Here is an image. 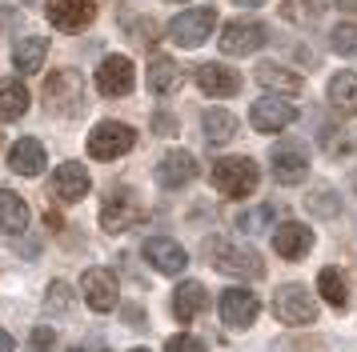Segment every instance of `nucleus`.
<instances>
[{
    "mask_svg": "<svg viewBox=\"0 0 357 352\" xmlns=\"http://www.w3.org/2000/svg\"><path fill=\"white\" fill-rule=\"evenodd\" d=\"M205 253H209L217 272L241 276V280H261V276H265L261 256L253 253V248H245V244H233V240H225V237H213L209 244H205Z\"/></svg>",
    "mask_w": 357,
    "mask_h": 352,
    "instance_id": "nucleus-2",
    "label": "nucleus"
},
{
    "mask_svg": "<svg viewBox=\"0 0 357 352\" xmlns=\"http://www.w3.org/2000/svg\"><path fill=\"white\" fill-rule=\"evenodd\" d=\"M93 189V180H89V168L77 164V160H65L56 173H52V192L61 196V200H84Z\"/></svg>",
    "mask_w": 357,
    "mask_h": 352,
    "instance_id": "nucleus-20",
    "label": "nucleus"
},
{
    "mask_svg": "<svg viewBox=\"0 0 357 352\" xmlns=\"http://www.w3.org/2000/svg\"><path fill=\"white\" fill-rule=\"evenodd\" d=\"M153 128H161V132H173V120H169V116H153Z\"/></svg>",
    "mask_w": 357,
    "mask_h": 352,
    "instance_id": "nucleus-37",
    "label": "nucleus"
},
{
    "mask_svg": "<svg viewBox=\"0 0 357 352\" xmlns=\"http://www.w3.org/2000/svg\"><path fill=\"white\" fill-rule=\"evenodd\" d=\"M29 112V88L20 80H0V120H20Z\"/></svg>",
    "mask_w": 357,
    "mask_h": 352,
    "instance_id": "nucleus-26",
    "label": "nucleus"
},
{
    "mask_svg": "<svg viewBox=\"0 0 357 352\" xmlns=\"http://www.w3.org/2000/svg\"><path fill=\"white\" fill-rule=\"evenodd\" d=\"M329 40H333V52H337V56H357V24H349V20L337 24Z\"/></svg>",
    "mask_w": 357,
    "mask_h": 352,
    "instance_id": "nucleus-31",
    "label": "nucleus"
},
{
    "mask_svg": "<svg viewBox=\"0 0 357 352\" xmlns=\"http://www.w3.org/2000/svg\"><path fill=\"white\" fill-rule=\"evenodd\" d=\"M329 100L341 112H354L357 116V72H337V77L329 80Z\"/></svg>",
    "mask_w": 357,
    "mask_h": 352,
    "instance_id": "nucleus-27",
    "label": "nucleus"
},
{
    "mask_svg": "<svg viewBox=\"0 0 357 352\" xmlns=\"http://www.w3.org/2000/svg\"><path fill=\"white\" fill-rule=\"evenodd\" d=\"M45 96H49V104L56 112L77 116L81 104H84V80H81V72H73V68H56V72L45 80Z\"/></svg>",
    "mask_w": 357,
    "mask_h": 352,
    "instance_id": "nucleus-5",
    "label": "nucleus"
},
{
    "mask_svg": "<svg viewBox=\"0 0 357 352\" xmlns=\"http://www.w3.org/2000/svg\"><path fill=\"white\" fill-rule=\"evenodd\" d=\"M257 80L269 88V93H277V96H297V93H301V77H297L293 68L273 64V61L257 64Z\"/></svg>",
    "mask_w": 357,
    "mask_h": 352,
    "instance_id": "nucleus-23",
    "label": "nucleus"
},
{
    "mask_svg": "<svg viewBox=\"0 0 357 352\" xmlns=\"http://www.w3.org/2000/svg\"><path fill=\"white\" fill-rule=\"evenodd\" d=\"M341 8H349V13H357V0H337Z\"/></svg>",
    "mask_w": 357,
    "mask_h": 352,
    "instance_id": "nucleus-40",
    "label": "nucleus"
},
{
    "mask_svg": "<svg viewBox=\"0 0 357 352\" xmlns=\"http://www.w3.org/2000/svg\"><path fill=\"white\" fill-rule=\"evenodd\" d=\"M317 4H321V0H285V4H281V16H285L289 24H309V20H317V13H321Z\"/></svg>",
    "mask_w": 357,
    "mask_h": 352,
    "instance_id": "nucleus-30",
    "label": "nucleus"
},
{
    "mask_svg": "<svg viewBox=\"0 0 357 352\" xmlns=\"http://www.w3.org/2000/svg\"><path fill=\"white\" fill-rule=\"evenodd\" d=\"M205 304H209L205 285H201V280H185V285H177V292H173V317H177L181 324H193V320L205 312Z\"/></svg>",
    "mask_w": 357,
    "mask_h": 352,
    "instance_id": "nucleus-21",
    "label": "nucleus"
},
{
    "mask_svg": "<svg viewBox=\"0 0 357 352\" xmlns=\"http://www.w3.org/2000/svg\"><path fill=\"white\" fill-rule=\"evenodd\" d=\"M49 56V40L45 36H20L17 48H13V68L17 72H36Z\"/></svg>",
    "mask_w": 357,
    "mask_h": 352,
    "instance_id": "nucleus-25",
    "label": "nucleus"
},
{
    "mask_svg": "<svg viewBox=\"0 0 357 352\" xmlns=\"http://www.w3.org/2000/svg\"><path fill=\"white\" fill-rule=\"evenodd\" d=\"M269 164H273V176L281 184H301L309 176V157L301 144H273Z\"/></svg>",
    "mask_w": 357,
    "mask_h": 352,
    "instance_id": "nucleus-14",
    "label": "nucleus"
},
{
    "mask_svg": "<svg viewBox=\"0 0 357 352\" xmlns=\"http://www.w3.org/2000/svg\"><path fill=\"white\" fill-rule=\"evenodd\" d=\"M193 176H197V160H193V152H185V148L165 152L161 164H157V184H161V189H181V184H189Z\"/></svg>",
    "mask_w": 357,
    "mask_h": 352,
    "instance_id": "nucleus-18",
    "label": "nucleus"
},
{
    "mask_svg": "<svg viewBox=\"0 0 357 352\" xmlns=\"http://www.w3.org/2000/svg\"><path fill=\"white\" fill-rule=\"evenodd\" d=\"M0 352H13V336L4 333V328H0Z\"/></svg>",
    "mask_w": 357,
    "mask_h": 352,
    "instance_id": "nucleus-38",
    "label": "nucleus"
},
{
    "mask_svg": "<svg viewBox=\"0 0 357 352\" xmlns=\"http://www.w3.org/2000/svg\"><path fill=\"white\" fill-rule=\"evenodd\" d=\"M269 221H273V208H257V212H241V216H237V228H241V232H257V228H265Z\"/></svg>",
    "mask_w": 357,
    "mask_h": 352,
    "instance_id": "nucleus-33",
    "label": "nucleus"
},
{
    "mask_svg": "<svg viewBox=\"0 0 357 352\" xmlns=\"http://www.w3.org/2000/svg\"><path fill=\"white\" fill-rule=\"evenodd\" d=\"M132 352H149V349H132Z\"/></svg>",
    "mask_w": 357,
    "mask_h": 352,
    "instance_id": "nucleus-41",
    "label": "nucleus"
},
{
    "mask_svg": "<svg viewBox=\"0 0 357 352\" xmlns=\"http://www.w3.org/2000/svg\"><path fill=\"white\" fill-rule=\"evenodd\" d=\"M269 40V32H265V24H257V20H233V24H225L221 29V52H229V56H253L261 45Z\"/></svg>",
    "mask_w": 357,
    "mask_h": 352,
    "instance_id": "nucleus-7",
    "label": "nucleus"
},
{
    "mask_svg": "<svg viewBox=\"0 0 357 352\" xmlns=\"http://www.w3.org/2000/svg\"><path fill=\"white\" fill-rule=\"evenodd\" d=\"M49 308H68V285H61V280L49 285Z\"/></svg>",
    "mask_w": 357,
    "mask_h": 352,
    "instance_id": "nucleus-35",
    "label": "nucleus"
},
{
    "mask_svg": "<svg viewBox=\"0 0 357 352\" xmlns=\"http://www.w3.org/2000/svg\"><path fill=\"white\" fill-rule=\"evenodd\" d=\"M213 29H217V13L213 8H189V13L169 20V40L181 48H197L213 36Z\"/></svg>",
    "mask_w": 357,
    "mask_h": 352,
    "instance_id": "nucleus-3",
    "label": "nucleus"
},
{
    "mask_svg": "<svg viewBox=\"0 0 357 352\" xmlns=\"http://www.w3.org/2000/svg\"><path fill=\"white\" fill-rule=\"evenodd\" d=\"M165 352H205V344L197 340V336H189V333H181V336H173L169 344H165Z\"/></svg>",
    "mask_w": 357,
    "mask_h": 352,
    "instance_id": "nucleus-34",
    "label": "nucleus"
},
{
    "mask_svg": "<svg viewBox=\"0 0 357 352\" xmlns=\"http://www.w3.org/2000/svg\"><path fill=\"white\" fill-rule=\"evenodd\" d=\"M249 120H253V128L257 132H285V128L297 120V109L293 104H285V96H261V100H253V109H249Z\"/></svg>",
    "mask_w": 357,
    "mask_h": 352,
    "instance_id": "nucleus-8",
    "label": "nucleus"
},
{
    "mask_svg": "<svg viewBox=\"0 0 357 352\" xmlns=\"http://www.w3.org/2000/svg\"><path fill=\"white\" fill-rule=\"evenodd\" d=\"M29 228V205L13 189H0V232H24Z\"/></svg>",
    "mask_w": 357,
    "mask_h": 352,
    "instance_id": "nucleus-24",
    "label": "nucleus"
},
{
    "mask_svg": "<svg viewBox=\"0 0 357 352\" xmlns=\"http://www.w3.org/2000/svg\"><path fill=\"white\" fill-rule=\"evenodd\" d=\"M52 344H56V333H52V328H36L33 333V349L36 352H49Z\"/></svg>",
    "mask_w": 357,
    "mask_h": 352,
    "instance_id": "nucleus-36",
    "label": "nucleus"
},
{
    "mask_svg": "<svg viewBox=\"0 0 357 352\" xmlns=\"http://www.w3.org/2000/svg\"><path fill=\"white\" fill-rule=\"evenodd\" d=\"M197 84H201V93L205 96H237L241 93V77H237V68H229L221 61H205L197 68Z\"/></svg>",
    "mask_w": 357,
    "mask_h": 352,
    "instance_id": "nucleus-15",
    "label": "nucleus"
},
{
    "mask_svg": "<svg viewBox=\"0 0 357 352\" xmlns=\"http://www.w3.org/2000/svg\"><path fill=\"white\" fill-rule=\"evenodd\" d=\"M132 144H137V132L129 125H121V120H100L93 128V136H89V157L93 160H116L125 157Z\"/></svg>",
    "mask_w": 357,
    "mask_h": 352,
    "instance_id": "nucleus-4",
    "label": "nucleus"
},
{
    "mask_svg": "<svg viewBox=\"0 0 357 352\" xmlns=\"http://www.w3.org/2000/svg\"><path fill=\"white\" fill-rule=\"evenodd\" d=\"M217 308H221V320H225L229 328H249L261 312V301L249 288H225L221 301H217Z\"/></svg>",
    "mask_w": 357,
    "mask_h": 352,
    "instance_id": "nucleus-11",
    "label": "nucleus"
},
{
    "mask_svg": "<svg viewBox=\"0 0 357 352\" xmlns=\"http://www.w3.org/2000/svg\"><path fill=\"white\" fill-rule=\"evenodd\" d=\"M177 4H181V0H177Z\"/></svg>",
    "mask_w": 357,
    "mask_h": 352,
    "instance_id": "nucleus-43",
    "label": "nucleus"
},
{
    "mask_svg": "<svg viewBox=\"0 0 357 352\" xmlns=\"http://www.w3.org/2000/svg\"><path fill=\"white\" fill-rule=\"evenodd\" d=\"M309 212L313 216H337V200H333V189H317V192H309Z\"/></svg>",
    "mask_w": 357,
    "mask_h": 352,
    "instance_id": "nucleus-32",
    "label": "nucleus"
},
{
    "mask_svg": "<svg viewBox=\"0 0 357 352\" xmlns=\"http://www.w3.org/2000/svg\"><path fill=\"white\" fill-rule=\"evenodd\" d=\"M81 288H84V304L93 308V312H113L116 308V276L109 269H89L81 276Z\"/></svg>",
    "mask_w": 357,
    "mask_h": 352,
    "instance_id": "nucleus-12",
    "label": "nucleus"
},
{
    "mask_svg": "<svg viewBox=\"0 0 357 352\" xmlns=\"http://www.w3.org/2000/svg\"><path fill=\"white\" fill-rule=\"evenodd\" d=\"M273 317L281 324H313L317 320V301L301 285H281L273 296Z\"/></svg>",
    "mask_w": 357,
    "mask_h": 352,
    "instance_id": "nucleus-6",
    "label": "nucleus"
},
{
    "mask_svg": "<svg viewBox=\"0 0 357 352\" xmlns=\"http://www.w3.org/2000/svg\"><path fill=\"white\" fill-rule=\"evenodd\" d=\"M149 88L157 96H169V93H177L181 84H185V68H181L173 56H153L149 61Z\"/></svg>",
    "mask_w": 357,
    "mask_h": 352,
    "instance_id": "nucleus-22",
    "label": "nucleus"
},
{
    "mask_svg": "<svg viewBox=\"0 0 357 352\" xmlns=\"http://www.w3.org/2000/svg\"><path fill=\"white\" fill-rule=\"evenodd\" d=\"M317 292H321L333 308H345V304H349V285H345V276H341L337 269H321L317 272Z\"/></svg>",
    "mask_w": 357,
    "mask_h": 352,
    "instance_id": "nucleus-28",
    "label": "nucleus"
},
{
    "mask_svg": "<svg viewBox=\"0 0 357 352\" xmlns=\"http://www.w3.org/2000/svg\"><path fill=\"white\" fill-rule=\"evenodd\" d=\"M141 253H145V260L157 272H165V276H177V272L189 264L185 248H181L177 240H169V237H149L145 244H141Z\"/></svg>",
    "mask_w": 357,
    "mask_h": 352,
    "instance_id": "nucleus-16",
    "label": "nucleus"
},
{
    "mask_svg": "<svg viewBox=\"0 0 357 352\" xmlns=\"http://www.w3.org/2000/svg\"><path fill=\"white\" fill-rule=\"evenodd\" d=\"M261 184V168L257 160L249 157H225L213 164V189L229 196V200H245V196H253V189Z\"/></svg>",
    "mask_w": 357,
    "mask_h": 352,
    "instance_id": "nucleus-1",
    "label": "nucleus"
},
{
    "mask_svg": "<svg viewBox=\"0 0 357 352\" xmlns=\"http://www.w3.org/2000/svg\"><path fill=\"white\" fill-rule=\"evenodd\" d=\"M309 248H313V232H309V224L301 221H285L273 228V253L285 256V260H301V256H309Z\"/></svg>",
    "mask_w": 357,
    "mask_h": 352,
    "instance_id": "nucleus-17",
    "label": "nucleus"
},
{
    "mask_svg": "<svg viewBox=\"0 0 357 352\" xmlns=\"http://www.w3.org/2000/svg\"><path fill=\"white\" fill-rule=\"evenodd\" d=\"M137 84V68L129 56H105L97 68V93L100 96H129Z\"/></svg>",
    "mask_w": 357,
    "mask_h": 352,
    "instance_id": "nucleus-9",
    "label": "nucleus"
},
{
    "mask_svg": "<svg viewBox=\"0 0 357 352\" xmlns=\"http://www.w3.org/2000/svg\"><path fill=\"white\" fill-rule=\"evenodd\" d=\"M93 0H49V24L61 32H84L93 24Z\"/></svg>",
    "mask_w": 357,
    "mask_h": 352,
    "instance_id": "nucleus-13",
    "label": "nucleus"
},
{
    "mask_svg": "<svg viewBox=\"0 0 357 352\" xmlns=\"http://www.w3.org/2000/svg\"><path fill=\"white\" fill-rule=\"evenodd\" d=\"M201 125H205V136H209L213 144L233 141V132H237V120H233V112H225V109H209L201 116Z\"/></svg>",
    "mask_w": 357,
    "mask_h": 352,
    "instance_id": "nucleus-29",
    "label": "nucleus"
},
{
    "mask_svg": "<svg viewBox=\"0 0 357 352\" xmlns=\"http://www.w3.org/2000/svg\"><path fill=\"white\" fill-rule=\"evenodd\" d=\"M233 4H241V8H257V4H265V0H233Z\"/></svg>",
    "mask_w": 357,
    "mask_h": 352,
    "instance_id": "nucleus-39",
    "label": "nucleus"
},
{
    "mask_svg": "<svg viewBox=\"0 0 357 352\" xmlns=\"http://www.w3.org/2000/svg\"><path fill=\"white\" fill-rule=\"evenodd\" d=\"M73 352H81V349H73Z\"/></svg>",
    "mask_w": 357,
    "mask_h": 352,
    "instance_id": "nucleus-42",
    "label": "nucleus"
},
{
    "mask_svg": "<svg viewBox=\"0 0 357 352\" xmlns=\"http://www.w3.org/2000/svg\"><path fill=\"white\" fill-rule=\"evenodd\" d=\"M141 221V205H137V196L129 189H113L109 192V200L100 205V228H109V232H125L129 224Z\"/></svg>",
    "mask_w": 357,
    "mask_h": 352,
    "instance_id": "nucleus-10",
    "label": "nucleus"
},
{
    "mask_svg": "<svg viewBox=\"0 0 357 352\" xmlns=\"http://www.w3.org/2000/svg\"><path fill=\"white\" fill-rule=\"evenodd\" d=\"M45 164H49V157H45V144L36 141V136H20V141L8 148V168L17 176H40Z\"/></svg>",
    "mask_w": 357,
    "mask_h": 352,
    "instance_id": "nucleus-19",
    "label": "nucleus"
}]
</instances>
